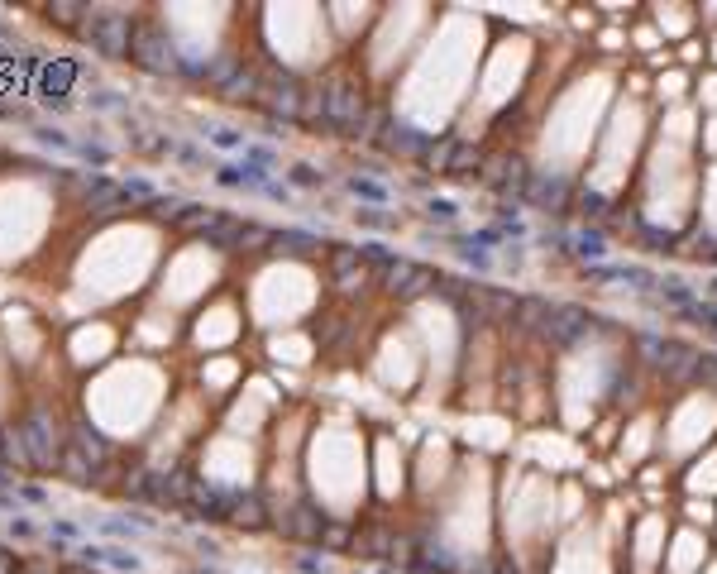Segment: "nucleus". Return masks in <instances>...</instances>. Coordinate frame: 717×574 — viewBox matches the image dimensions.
<instances>
[{
    "instance_id": "obj_1",
    "label": "nucleus",
    "mask_w": 717,
    "mask_h": 574,
    "mask_svg": "<svg viewBox=\"0 0 717 574\" xmlns=\"http://www.w3.org/2000/svg\"><path fill=\"white\" fill-rule=\"evenodd\" d=\"M478 63V20H445L435 29L431 48L421 53V63L412 67L407 77V91H402V111L412 115L416 125H445L450 115L459 111L464 101V87L474 77Z\"/></svg>"
},
{
    "instance_id": "obj_2",
    "label": "nucleus",
    "mask_w": 717,
    "mask_h": 574,
    "mask_svg": "<svg viewBox=\"0 0 717 574\" xmlns=\"http://www.w3.org/2000/svg\"><path fill=\"white\" fill-rule=\"evenodd\" d=\"M689 144H694V111L674 106L660 125V144L651 158V177H646V216L665 230H679L689 221Z\"/></svg>"
},
{
    "instance_id": "obj_3",
    "label": "nucleus",
    "mask_w": 717,
    "mask_h": 574,
    "mask_svg": "<svg viewBox=\"0 0 717 574\" xmlns=\"http://www.w3.org/2000/svg\"><path fill=\"white\" fill-rule=\"evenodd\" d=\"M603 106H608V77L593 72L584 82L560 96V106L550 111L545 120V144H541V158L555 163V168H579L588 154V144H598V120H603Z\"/></svg>"
},
{
    "instance_id": "obj_4",
    "label": "nucleus",
    "mask_w": 717,
    "mask_h": 574,
    "mask_svg": "<svg viewBox=\"0 0 717 574\" xmlns=\"http://www.w3.org/2000/svg\"><path fill=\"white\" fill-rule=\"evenodd\" d=\"M641 130H646L641 106H636V101H622V106L612 111L608 134H598V163H593L588 182H593L603 197H612V192L627 187L631 158H636V149H641Z\"/></svg>"
},
{
    "instance_id": "obj_5",
    "label": "nucleus",
    "mask_w": 717,
    "mask_h": 574,
    "mask_svg": "<svg viewBox=\"0 0 717 574\" xmlns=\"http://www.w3.org/2000/svg\"><path fill=\"white\" fill-rule=\"evenodd\" d=\"M555 522V484L545 474H507V536L517 546L541 541Z\"/></svg>"
},
{
    "instance_id": "obj_6",
    "label": "nucleus",
    "mask_w": 717,
    "mask_h": 574,
    "mask_svg": "<svg viewBox=\"0 0 717 574\" xmlns=\"http://www.w3.org/2000/svg\"><path fill=\"white\" fill-rule=\"evenodd\" d=\"M526 72H531V44H526L522 34H517V39H502V44L493 48L488 67H483L478 106H483V111H498V106H507V101L522 91Z\"/></svg>"
},
{
    "instance_id": "obj_7",
    "label": "nucleus",
    "mask_w": 717,
    "mask_h": 574,
    "mask_svg": "<svg viewBox=\"0 0 717 574\" xmlns=\"http://www.w3.org/2000/svg\"><path fill=\"white\" fill-rule=\"evenodd\" d=\"M445 531H450V541L459 551H483V536H488V469L478 460L464 474V488H459V503Z\"/></svg>"
},
{
    "instance_id": "obj_8",
    "label": "nucleus",
    "mask_w": 717,
    "mask_h": 574,
    "mask_svg": "<svg viewBox=\"0 0 717 574\" xmlns=\"http://www.w3.org/2000/svg\"><path fill=\"white\" fill-rule=\"evenodd\" d=\"M713 431H717V398L713 393H694V398H684L674 407L670 431H665V441H670L665 450L670 455H694Z\"/></svg>"
},
{
    "instance_id": "obj_9",
    "label": "nucleus",
    "mask_w": 717,
    "mask_h": 574,
    "mask_svg": "<svg viewBox=\"0 0 717 574\" xmlns=\"http://www.w3.org/2000/svg\"><path fill=\"white\" fill-rule=\"evenodd\" d=\"M555 574H612L608 555H603V541L593 536V527L569 531V541L560 546V560H555Z\"/></svg>"
},
{
    "instance_id": "obj_10",
    "label": "nucleus",
    "mask_w": 717,
    "mask_h": 574,
    "mask_svg": "<svg viewBox=\"0 0 717 574\" xmlns=\"http://www.w3.org/2000/svg\"><path fill=\"white\" fill-rule=\"evenodd\" d=\"M378 378L397 388V393H407L416 378H421V354H416V340L412 335H392L383 354H378Z\"/></svg>"
},
{
    "instance_id": "obj_11",
    "label": "nucleus",
    "mask_w": 717,
    "mask_h": 574,
    "mask_svg": "<svg viewBox=\"0 0 717 574\" xmlns=\"http://www.w3.org/2000/svg\"><path fill=\"white\" fill-rule=\"evenodd\" d=\"M703 560H708V536L703 531H679L670 546V574H703Z\"/></svg>"
},
{
    "instance_id": "obj_12",
    "label": "nucleus",
    "mask_w": 717,
    "mask_h": 574,
    "mask_svg": "<svg viewBox=\"0 0 717 574\" xmlns=\"http://www.w3.org/2000/svg\"><path fill=\"white\" fill-rule=\"evenodd\" d=\"M402 484H407V460H402V445L392 441V436H383V441H378V493H383V498H397V493H402Z\"/></svg>"
},
{
    "instance_id": "obj_13",
    "label": "nucleus",
    "mask_w": 717,
    "mask_h": 574,
    "mask_svg": "<svg viewBox=\"0 0 717 574\" xmlns=\"http://www.w3.org/2000/svg\"><path fill=\"white\" fill-rule=\"evenodd\" d=\"M665 551V512H646L636 527V570L646 574Z\"/></svg>"
},
{
    "instance_id": "obj_14",
    "label": "nucleus",
    "mask_w": 717,
    "mask_h": 574,
    "mask_svg": "<svg viewBox=\"0 0 717 574\" xmlns=\"http://www.w3.org/2000/svg\"><path fill=\"white\" fill-rule=\"evenodd\" d=\"M464 436H469V445H478V450H498V445L512 441V421L507 417H469L464 421Z\"/></svg>"
},
{
    "instance_id": "obj_15",
    "label": "nucleus",
    "mask_w": 717,
    "mask_h": 574,
    "mask_svg": "<svg viewBox=\"0 0 717 574\" xmlns=\"http://www.w3.org/2000/svg\"><path fill=\"white\" fill-rule=\"evenodd\" d=\"M531 455L550 469H569V464H579V445L569 441V436H531Z\"/></svg>"
},
{
    "instance_id": "obj_16",
    "label": "nucleus",
    "mask_w": 717,
    "mask_h": 574,
    "mask_svg": "<svg viewBox=\"0 0 717 574\" xmlns=\"http://www.w3.org/2000/svg\"><path fill=\"white\" fill-rule=\"evenodd\" d=\"M655 34L660 39H689V29H694V5H655Z\"/></svg>"
},
{
    "instance_id": "obj_17",
    "label": "nucleus",
    "mask_w": 717,
    "mask_h": 574,
    "mask_svg": "<svg viewBox=\"0 0 717 574\" xmlns=\"http://www.w3.org/2000/svg\"><path fill=\"white\" fill-rule=\"evenodd\" d=\"M445 474H450V445L440 441V436H431V441H426V460H421V488H426V493L440 488Z\"/></svg>"
},
{
    "instance_id": "obj_18",
    "label": "nucleus",
    "mask_w": 717,
    "mask_h": 574,
    "mask_svg": "<svg viewBox=\"0 0 717 574\" xmlns=\"http://www.w3.org/2000/svg\"><path fill=\"white\" fill-rule=\"evenodd\" d=\"M651 436H655V421H651V417L631 421V426H627V436H622V464L646 460V455H651Z\"/></svg>"
},
{
    "instance_id": "obj_19",
    "label": "nucleus",
    "mask_w": 717,
    "mask_h": 574,
    "mask_svg": "<svg viewBox=\"0 0 717 574\" xmlns=\"http://www.w3.org/2000/svg\"><path fill=\"white\" fill-rule=\"evenodd\" d=\"M689 488H694V498L698 493H717V445L703 450V460L689 469Z\"/></svg>"
},
{
    "instance_id": "obj_20",
    "label": "nucleus",
    "mask_w": 717,
    "mask_h": 574,
    "mask_svg": "<svg viewBox=\"0 0 717 574\" xmlns=\"http://www.w3.org/2000/svg\"><path fill=\"white\" fill-rule=\"evenodd\" d=\"M684 91H689V77H684V72H679V67H670V72H660V82H655V96H660V101H665V106H679V101H684Z\"/></svg>"
},
{
    "instance_id": "obj_21",
    "label": "nucleus",
    "mask_w": 717,
    "mask_h": 574,
    "mask_svg": "<svg viewBox=\"0 0 717 574\" xmlns=\"http://www.w3.org/2000/svg\"><path fill=\"white\" fill-rule=\"evenodd\" d=\"M579 503H584V488L569 484L565 493L555 498V517H560V522H579Z\"/></svg>"
},
{
    "instance_id": "obj_22",
    "label": "nucleus",
    "mask_w": 717,
    "mask_h": 574,
    "mask_svg": "<svg viewBox=\"0 0 717 574\" xmlns=\"http://www.w3.org/2000/svg\"><path fill=\"white\" fill-rule=\"evenodd\" d=\"M703 225L717 235V168H708L703 177Z\"/></svg>"
},
{
    "instance_id": "obj_23",
    "label": "nucleus",
    "mask_w": 717,
    "mask_h": 574,
    "mask_svg": "<svg viewBox=\"0 0 717 574\" xmlns=\"http://www.w3.org/2000/svg\"><path fill=\"white\" fill-rule=\"evenodd\" d=\"M273 354H278V359H292V364H306L311 345H306L302 335H287V340H273Z\"/></svg>"
},
{
    "instance_id": "obj_24",
    "label": "nucleus",
    "mask_w": 717,
    "mask_h": 574,
    "mask_svg": "<svg viewBox=\"0 0 717 574\" xmlns=\"http://www.w3.org/2000/svg\"><path fill=\"white\" fill-rule=\"evenodd\" d=\"M689 522H694V527H708V522H713L717 512H713V503H708V498H689Z\"/></svg>"
},
{
    "instance_id": "obj_25",
    "label": "nucleus",
    "mask_w": 717,
    "mask_h": 574,
    "mask_svg": "<svg viewBox=\"0 0 717 574\" xmlns=\"http://www.w3.org/2000/svg\"><path fill=\"white\" fill-rule=\"evenodd\" d=\"M698 101H703V106L717 115V72H713V77H703V87H698Z\"/></svg>"
},
{
    "instance_id": "obj_26",
    "label": "nucleus",
    "mask_w": 717,
    "mask_h": 574,
    "mask_svg": "<svg viewBox=\"0 0 717 574\" xmlns=\"http://www.w3.org/2000/svg\"><path fill=\"white\" fill-rule=\"evenodd\" d=\"M636 44H641V48H651V53H655V44H660V34H655V24H646V29H636Z\"/></svg>"
},
{
    "instance_id": "obj_27",
    "label": "nucleus",
    "mask_w": 717,
    "mask_h": 574,
    "mask_svg": "<svg viewBox=\"0 0 717 574\" xmlns=\"http://www.w3.org/2000/svg\"><path fill=\"white\" fill-rule=\"evenodd\" d=\"M703 149H708V154H717V115L708 120V130H703Z\"/></svg>"
},
{
    "instance_id": "obj_28",
    "label": "nucleus",
    "mask_w": 717,
    "mask_h": 574,
    "mask_svg": "<svg viewBox=\"0 0 717 574\" xmlns=\"http://www.w3.org/2000/svg\"><path fill=\"white\" fill-rule=\"evenodd\" d=\"M679 58H684V63H698V58H703V48H698L694 39H689V44L679 48Z\"/></svg>"
},
{
    "instance_id": "obj_29",
    "label": "nucleus",
    "mask_w": 717,
    "mask_h": 574,
    "mask_svg": "<svg viewBox=\"0 0 717 574\" xmlns=\"http://www.w3.org/2000/svg\"><path fill=\"white\" fill-rule=\"evenodd\" d=\"M627 44V34H622V29H608V34H603V48H622Z\"/></svg>"
},
{
    "instance_id": "obj_30",
    "label": "nucleus",
    "mask_w": 717,
    "mask_h": 574,
    "mask_svg": "<svg viewBox=\"0 0 717 574\" xmlns=\"http://www.w3.org/2000/svg\"><path fill=\"white\" fill-rule=\"evenodd\" d=\"M588 484H593V488H608V484H612L608 469H588Z\"/></svg>"
},
{
    "instance_id": "obj_31",
    "label": "nucleus",
    "mask_w": 717,
    "mask_h": 574,
    "mask_svg": "<svg viewBox=\"0 0 717 574\" xmlns=\"http://www.w3.org/2000/svg\"><path fill=\"white\" fill-rule=\"evenodd\" d=\"M698 15H713V20H717V5H703V10H698Z\"/></svg>"
},
{
    "instance_id": "obj_32",
    "label": "nucleus",
    "mask_w": 717,
    "mask_h": 574,
    "mask_svg": "<svg viewBox=\"0 0 717 574\" xmlns=\"http://www.w3.org/2000/svg\"><path fill=\"white\" fill-rule=\"evenodd\" d=\"M703 574H717V565H708V570H703Z\"/></svg>"
},
{
    "instance_id": "obj_33",
    "label": "nucleus",
    "mask_w": 717,
    "mask_h": 574,
    "mask_svg": "<svg viewBox=\"0 0 717 574\" xmlns=\"http://www.w3.org/2000/svg\"><path fill=\"white\" fill-rule=\"evenodd\" d=\"M713 58H717V39H713Z\"/></svg>"
}]
</instances>
